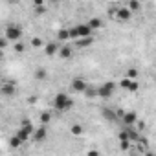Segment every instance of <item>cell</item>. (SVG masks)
Here are the masks:
<instances>
[{
	"mask_svg": "<svg viewBox=\"0 0 156 156\" xmlns=\"http://www.w3.org/2000/svg\"><path fill=\"white\" fill-rule=\"evenodd\" d=\"M85 96H87V98H96V96H98V88L88 87V88H87V92H85Z\"/></svg>",
	"mask_w": 156,
	"mask_h": 156,
	"instance_id": "obj_24",
	"label": "cell"
},
{
	"mask_svg": "<svg viewBox=\"0 0 156 156\" xmlns=\"http://www.w3.org/2000/svg\"><path fill=\"white\" fill-rule=\"evenodd\" d=\"M33 134H35V127H33V123H31L28 118H24L15 136H17V138H19V140L24 143V141H28V140H30V136L33 138Z\"/></svg>",
	"mask_w": 156,
	"mask_h": 156,
	"instance_id": "obj_1",
	"label": "cell"
},
{
	"mask_svg": "<svg viewBox=\"0 0 156 156\" xmlns=\"http://www.w3.org/2000/svg\"><path fill=\"white\" fill-rule=\"evenodd\" d=\"M2 94L4 96H15V83H4L2 85Z\"/></svg>",
	"mask_w": 156,
	"mask_h": 156,
	"instance_id": "obj_13",
	"label": "cell"
},
{
	"mask_svg": "<svg viewBox=\"0 0 156 156\" xmlns=\"http://www.w3.org/2000/svg\"><path fill=\"white\" fill-rule=\"evenodd\" d=\"M125 77H127V79H130V81H136V77H138V70H136V68H129V70H127V73H125Z\"/></svg>",
	"mask_w": 156,
	"mask_h": 156,
	"instance_id": "obj_20",
	"label": "cell"
},
{
	"mask_svg": "<svg viewBox=\"0 0 156 156\" xmlns=\"http://www.w3.org/2000/svg\"><path fill=\"white\" fill-rule=\"evenodd\" d=\"M87 24H88L92 30H99V28L103 26V20H101V19H98V17H92V19H90Z\"/></svg>",
	"mask_w": 156,
	"mask_h": 156,
	"instance_id": "obj_14",
	"label": "cell"
},
{
	"mask_svg": "<svg viewBox=\"0 0 156 156\" xmlns=\"http://www.w3.org/2000/svg\"><path fill=\"white\" fill-rule=\"evenodd\" d=\"M72 53H73L72 46L62 44V46H61V51H59V57H61V59H70V57H72Z\"/></svg>",
	"mask_w": 156,
	"mask_h": 156,
	"instance_id": "obj_12",
	"label": "cell"
},
{
	"mask_svg": "<svg viewBox=\"0 0 156 156\" xmlns=\"http://www.w3.org/2000/svg\"><path fill=\"white\" fill-rule=\"evenodd\" d=\"M138 88H140V85H138V81H132V83H130V88H129V92H136Z\"/></svg>",
	"mask_w": 156,
	"mask_h": 156,
	"instance_id": "obj_30",
	"label": "cell"
},
{
	"mask_svg": "<svg viewBox=\"0 0 156 156\" xmlns=\"http://www.w3.org/2000/svg\"><path fill=\"white\" fill-rule=\"evenodd\" d=\"M50 119H51V114H50V112H42V114H41V121H42V125L50 123Z\"/></svg>",
	"mask_w": 156,
	"mask_h": 156,
	"instance_id": "obj_25",
	"label": "cell"
},
{
	"mask_svg": "<svg viewBox=\"0 0 156 156\" xmlns=\"http://www.w3.org/2000/svg\"><path fill=\"white\" fill-rule=\"evenodd\" d=\"M70 132H72L73 136H81V134L85 132V129H83V125H79V123H73V125L70 127Z\"/></svg>",
	"mask_w": 156,
	"mask_h": 156,
	"instance_id": "obj_17",
	"label": "cell"
},
{
	"mask_svg": "<svg viewBox=\"0 0 156 156\" xmlns=\"http://www.w3.org/2000/svg\"><path fill=\"white\" fill-rule=\"evenodd\" d=\"M130 83H132V81H130V79H127V77H125V79H121L119 87H123V88H127V90H129V88H130Z\"/></svg>",
	"mask_w": 156,
	"mask_h": 156,
	"instance_id": "obj_29",
	"label": "cell"
},
{
	"mask_svg": "<svg viewBox=\"0 0 156 156\" xmlns=\"http://www.w3.org/2000/svg\"><path fill=\"white\" fill-rule=\"evenodd\" d=\"M129 140V136H127V130L123 129V130H119L118 132V141H127Z\"/></svg>",
	"mask_w": 156,
	"mask_h": 156,
	"instance_id": "obj_26",
	"label": "cell"
},
{
	"mask_svg": "<svg viewBox=\"0 0 156 156\" xmlns=\"http://www.w3.org/2000/svg\"><path fill=\"white\" fill-rule=\"evenodd\" d=\"M57 41H59V42L70 41V31H68V30H59V31H57Z\"/></svg>",
	"mask_w": 156,
	"mask_h": 156,
	"instance_id": "obj_15",
	"label": "cell"
},
{
	"mask_svg": "<svg viewBox=\"0 0 156 156\" xmlns=\"http://www.w3.org/2000/svg\"><path fill=\"white\" fill-rule=\"evenodd\" d=\"M24 50H26V44H24V42H22V41H20V42H17V44H15V51H17V53H22V51H24Z\"/></svg>",
	"mask_w": 156,
	"mask_h": 156,
	"instance_id": "obj_27",
	"label": "cell"
},
{
	"mask_svg": "<svg viewBox=\"0 0 156 156\" xmlns=\"http://www.w3.org/2000/svg\"><path fill=\"white\" fill-rule=\"evenodd\" d=\"M73 107V101L70 96H66L64 92H59L55 98H53V108L59 110V112H66Z\"/></svg>",
	"mask_w": 156,
	"mask_h": 156,
	"instance_id": "obj_2",
	"label": "cell"
},
{
	"mask_svg": "<svg viewBox=\"0 0 156 156\" xmlns=\"http://www.w3.org/2000/svg\"><path fill=\"white\" fill-rule=\"evenodd\" d=\"M87 88H88V85H87L85 79H81V77H75V79H72V83H70V90L77 92V94H85Z\"/></svg>",
	"mask_w": 156,
	"mask_h": 156,
	"instance_id": "obj_5",
	"label": "cell"
},
{
	"mask_svg": "<svg viewBox=\"0 0 156 156\" xmlns=\"http://www.w3.org/2000/svg\"><path fill=\"white\" fill-rule=\"evenodd\" d=\"M20 143H22V141H20L17 136H13V138H11V141H9V145H11V147H15V149H19V147H20Z\"/></svg>",
	"mask_w": 156,
	"mask_h": 156,
	"instance_id": "obj_28",
	"label": "cell"
},
{
	"mask_svg": "<svg viewBox=\"0 0 156 156\" xmlns=\"http://www.w3.org/2000/svg\"><path fill=\"white\" fill-rule=\"evenodd\" d=\"M127 8H129L130 11H138V9L141 8V4L138 2V0H130V2H129V6H127Z\"/></svg>",
	"mask_w": 156,
	"mask_h": 156,
	"instance_id": "obj_23",
	"label": "cell"
},
{
	"mask_svg": "<svg viewBox=\"0 0 156 156\" xmlns=\"http://www.w3.org/2000/svg\"><path fill=\"white\" fill-rule=\"evenodd\" d=\"M114 90H116V83H112V81H108V83H103L101 87H98V98L108 99V98H112Z\"/></svg>",
	"mask_w": 156,
	"mask_h": 156,
	"instance_id": "obj_4",
	"label": "cell"
},
{
	"mask_svg": "<svg viewBox=\"0 0 156 156\" xmlns=\"http://www.w3.org/2000/svg\"><path fill=\"white\" fill-rule=\"evenodd\" d=\"M46 75H48L46 68H37V70H35V79L42 81V79H46Z\"/></svg>",
	"mask_w": 156,
	"mask_h": 156,
	"instance_id": "obj_18",
	"label": "cell"
},
{
	"mask_svg": "<svg viewBox=\"0 0 156 156\" xmlns=\"http://www.w3.org/2000/svg\"><path fill=\"white\" fill-rule=\"evenodd\" d=\"M103 116H105L107 119H116V118H118V114H116L114 110H110V108H103Z\"/></svg>",
	"mask_w": 156,
	"mask_h": 156,
	"instance_id": "obj_22",
	"label": "cell"
},
{
	"mask_svg": "<svg viewBox=\"0 0 156 156\" xmlns=\"http://www.w3.org/2000/svg\"><path fill=\"white\" fill-rule=\"evenodd\" d=\"M136 125H138V132H141V130L145 129V123H143V121H138Z\"/></svg>",
	"mask_w": 156,
	"mask_h": 156,
	"instance_id": "obj_33",
	"label": "cell"
},
{
	"mask_svg": "<svg viewBox=\"0 0 156 156\" xmlns=\"http://www.w3.org/2000/svg\"><path fill=\"white\" fill-rule=\"evenodd\" d=\"M46 136H48V130H46V125H42V127L35 129L33 140H35V141H44V140H46Z\"/></svg>",
	"mask_w": 156,
	"mask_h": 156,
	"instance_id": "obj_11",
	"label": "cell"
},
{
	"mask_svg": "<svg viewBox=\"0 0 156 156\" xmlns=\"http://www.w3.org/2000/svg\"><path fill=\"white\" fill-rule=\"evenodd\" d=\"M87 156H101V152L94 149V151H88V154H87Z\"/></svg>",
	"mask_w": 156,
	"mask_h": 156,
	"instance_id": "obj_32",
	"label": "cell"
},
{
	"mask_svg": "<svg viewBox=\"0 0 156 156\" xmlns=\"http://www.w3.org/2000/svg\"><path fill=\"white\" fill-rule=\"evenodd\" d=\"M130 156H141V154H140L136 149H132V151H130Z\"/></svg>",
	"mask_w": 156,
	"mask_h": 156,
	"instance_id": "obj_34",
	"label": "cell"
},
{
	"mask_svg": "<svg viewBox=\"0 0 156 156\" xmlns=\"http://www.w3.org/2000/svg\"><path fill=\"white\" fill-rule=\"evenodd\" d=\"M30 44H31V48H42V46H46L41 37H33V39L30 41Z\"/></svg>",
	"mask_w": 156,
	"mask_h": 156,
	"instance_id": "obj_19",
	"label": "cell"
},
{
	"mask_svg": "<svg viewBox=\"0 0 156 156\" xmlns=\"http://www.w3.org/2000/svg\"><path fill=\"white\" fill-rule=\"evenodd\" d=\"M123 123H125V127H134L136 123H138V114L134 112V110H127L125 114H123Z\"/></svg>",
	"mask_w": 156,
	"mask_h": 156,
	"instance_id": "obj_7",
	"label": "cell"
},
{
	"mask_svg": "<svg viewBox=\"0 0 156 156\" xmlns=\"http://www.w3.org/2000/svg\"><path fill=\"white\" fill-rule=\"evenodd\" d=\"M4 37L8 39V41H11V42H20V37H22V28L19 26V24H11V26H8L6 28V33H4Z\"/></svg>",
	"mask_w": 156,
	"mask_h": 156,
	"instance_id": "obj_3",
	"label": "cell"
},
{
	"mask_svg": "<svg viewBox=\"0 0 156 156\" xmlns=\"http://www.w3.org/2000/svg\"><path fill=\"white\" fill-rule=\"evenodd\" d=\"M116 17H118V20H123V22H127V20H130V17H132V11H130L129 8H118V11H116Z\"/></svg>",
	"mask_w": 156,
	"mask_h": 156,
	"instance_id": "obj_9",
	"label": "cell"
},
{
	"mask_svg": "<svg viewBox=\"0 0 156 156\" xmlns=\"http://www.w3.org/2000/svg\"><path fill=\"white\" fill-rule=\"evenodd\" d=\"M77 31H79V37L81 39H87V37H92V28L88 26V24H79L77 26Z\"/></svg>",
	"mask_w": 156,
	"mask_h": 156,
	"instance_id": "obj_10",
	"label": "cell"
},
{
	"mask_svg": "<svg viewBox=\"0 0 156 156\" xmlns=\"http://www.w3.org/2000/svg\"><path fill=\"white\" fill-rule=\"evenodd\" d=\"M119 149H121V151H132V149H134V143L129 141V140H127V141H119Z\"/></svg>",
	"mask_w": 156,
	"mask_h": 156,
	"instance_id": "obj_21",
	"label": "cell"
},
{
	"mask_svg": "<svg viewBox=\"0 0 156 156\" xmlns=\"http://www.w3.org/2000/svg\"><path fill=\"white\" fill-rule=\"evenodd\" d=\"M92 42H94V39H92V37H87V39H79V41L75 42V46H77V48H88Z\"/></svg>",
	"mask_w": 156,
	"mask_h": 156,
	"instance_id": "obj_16",
	"label": "cell"
},
{
	"mask_svg": "<svg viewBox=\"0 0 156 156\" xmlns=\"http://www.w3.org/2000/svg\"><path fill=\"white\" fill-rule=\"evenodd\" d=\"M6 46H8V39H6V37H2V39H0V48L4 50Z\"/></svg>",
	"mask_w": 156,
	"mask_h": 156,
	"instance_id": "obj_31",
	"label": "cell"
},
{
	"mask_svg": "<svg viewBox=\"0 0 156 156\" xmlns=\"http://www.w3.org/2000/svg\"><path fill=\"white\" fill-rule=\"evenodd\" d=\"M143 156H156V154H154V152H152V151H147V152H145V154H143Z\"/></svg>",
	"mask_w": 156,
	"mask_h": 156,
	"instance_id": "obj_35",
	"label": "cell"
},
{
	"mask_svg": "<svg viewBox=\"0 0 156 156\" xmlns=\"http://www.w3.org/2000/svg\"><path fill=\"white\" fill-rule=\"evenodd\" d=\"M61 46H62V44H61L59 41H50V42H46V46H44V55H48V57L59 55Z\"/></svg>",
	"mask_w": 156,
	"mask_h": 156,
	"instance_id": "obj_6",
	"label": "cell"
},
{
	"mask_svg": "<svg viewBox=\"0 0 156 156\" xmlns=\"http://www.w3.org/2000/svg\"><path fill=\"white\" fill-rule=\"evenodd\" d=\"M134 149H136V151H138V152H140V154L143 156V154H145V152L149 151V140H147L145 136H140V140L136 141Z\"/></svg>",
	"mask_w": 156,
	"mask_h": 156,
	"instance_id": "obj_8",
	"label": "cell"
}]
</instances>
